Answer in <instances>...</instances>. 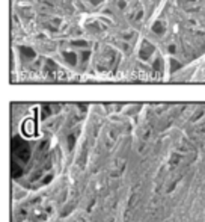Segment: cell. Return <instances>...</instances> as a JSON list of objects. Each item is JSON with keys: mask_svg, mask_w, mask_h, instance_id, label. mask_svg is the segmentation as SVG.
I'll return each mask as SVG.
<instances>
[{"mask_svg": "<svg viewBox=\"0 0 205 222\" xmlns=\"http://www.w3.org/2000/svg\"><path fill=\"white\" fill-rule=\"evenodd\" d=\"M65 56H66V59L70 61V62L76 64V55H74V53H65Z\"/></svg>", "mask_w": 205, "mask_h": 222, "instance_id": "6da1fadb", "label": "cell"}, {"mask_svg": "<svg viewBox=\"0 0 205 222\" xmlns=\"http://www.w3.org/2000/svg\"><path fill=\"white\" fill-rule=\"evenodd\" d=\"M154 32H158V35H162V33H163V27H162V24H160V23H157L155 26H154Z\"/></svg>", "mask_w": 205, "mask_h": 222, "instance_id": "7a4b0ae2", "label": "cell"}, {"mask_svg": "<svg viewBox=\"0 0 205 222\" xmlns=\"http://www.w3.org/2000/svg\"><path fill=\"white\" fill-rule=\"evenodd\" d=\"M74 44H77L79 47H83V45H86V42H83V41H79V42H74Z\"/></svg>", "mask_w": 205, "mask_h": 222, "instance_id": "3957f363", "label": "cell"}]
</instances>
